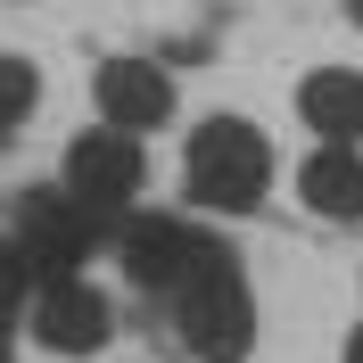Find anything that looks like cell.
<instances>
[{
	"instance_id": "cell-4",
	"label": "cell",
	"mask_w": 363,
	"mask_h": 363,
	"mask_svg": "<svg viewBox=\"0 0 363 363\" xmlns=\"http://www.w3.org/2000/svg\"><path fill=\"white\" fill-rule=\"evenodd\" d=\"M140 190V140L133 133H83L67 149V199L83 206V215H124Z\"/></svg>"
},
{
	"instance_id": "cell-10",
	"label": "cell",
	"mask_w": 363,
	"mask_h": 363,
	"mask_svg": "<svg viewBox=\"0 0 363 363\" xmlns=\"http://www.w3.org/2000/svg\"><path fill=\"white\" fill-rule=\"evenodd\" d=\"M33 108H42V74L25 58H0V133H17Z\"/></svg>"
},
{
	"instance_id": "cell-11",
	"label": "cell",
	"mask_w": 363,
	"mask_h": 363,
	"mask_svg": "<svg viewBox=\"0 0 363 363\" xmlns=\"http://www.w3.org/2000/svg\"><path fill=\"white\" fill-rule=\"evenodd\" d=\"M25 281H33V272H25V256H17V240H0V322L17 314V297H25Z\"/></svg>"
},
{
	"instance_id": "cell-9",
	"label": "cell",
	"mask_w": 363,
	"mask_h": 363,
	"mask_svg": "<svg viewBox=\"0 0 363 363\" xmlns=\"http://www.w3.org/2000/svg\"><path fill=\"white\" fill-rule=\"evenodd\" d=\"M297 116L322 140H363V74L355 67H322L297 83Z\"/></svg>"
},
{
	"instance_id": "cell-2",
	"label": "cell",
	"mask_w": 363,
	"mask_h": 363,
	"mask_svg": "<svg viewBox=\"0 0 363 363\" xmlns=\"http://www.w3.org/2000/svg\"><path fill=\"white\" fill-rule=\"evenodd\" d=\"M182 182H190V199L215 206V215H248L272 190V149H264V133H256L248 116H206L199 133H190Z\"/></svg>"
},
{
	"instance_id": "cell-3",
	"label": "cell",
	"mask_w": 363,
	"mask_h": 363,
	"mask_svg": "<svg viewBox=\"0 0 363 363\" xmlns=\"http://www.w3.org/2000/svg\"><path fill=\"white\" fill-rule=\"evenodd\" d=\"M17 256H25V272H42V281L74 272L91 256V215L67 190H25L17 199Z\"/></svg>"
},
{
	"instance_id": "cell-12",
	"label": "cell",
	"mask_w": 363,
	"mask_h": 363,
	"mask_svg": "<svg viewBox=\"0 0 363 363\" xmlns=\"http://www.w3.org/2000/svg\"><path fill=\"white\" fill-rule=\"evenodd\" d=\"M339 363H363V330H347V355Z\"/></svg>"
},
{
	"instance_id": "cell-5",
	"label": "cell",
	"mask_w": 363,
	"mask_h": 363,
	"mask_svg": "<svg viewBox=\"0 0 363 363\" xmlns=\"http://www.w3.org/2000/svg\"><path fill=\"white\" fill-rule=\"evenodd\" d=\"M108 297L91 289L83 272H58V281H42V306H33V339L50 347V355H99L108 347Z\"/></svg>"
},
{
	"instance_id": "cell-13",
	"label": "cell",
	"mask_w": 363,
	"mask_h": 363,
	"mask_svg": "<svg viewBox=\"0 0 363 363\" xmlns=\"http://www.w3.org/2000/svg\"><path fill=\"white\" fill-rule=\"evenodd\" d=\"M347 9H355V25H363V0H347Z\"/></svg>"
},
{
	"instance_id": "cell-8",
	"label": "cell",
	"mask_w": 363,
	"mask_h": 363,
	"mask_svg": "<svg viewBox=\"0 0 363 363\" xmlns=\"http://www.w3.org/2000/svg\"><path fill=\"white\" fill-rule=\"evenodd\" d=\"M297 199L322 223H363V149L355 140H322L306 157V174H297Z\"/></svg>"
},
{
	"instance_id": "cell-1",
	"label": "cell",
	"mask_w": 363,
	"mask_h": 363,
	"mask_svg": "<svg viewBox=\"0 0 363 363\" xmlns=\"http://www.w3.org/2000/svg\"><path fill=\"white\" fill-rule=\"evenodd\" d=\"M174 330H182V347L199 363H240L256 347V297L240 281V256L231 248L206 240L199 264L174 281Z\"/></svg>"
},
{
	"instance_id": "cell-7",
	"label": "cell",
	"mask_w": 363,
	"mask_h": 363,
	"mask_svg": "<svg viewBox=\"0 0 363 363\" xmlns=\"http://www.w3.org/2000/svg\"><path fill=\"white\" fill-rule=\"evenodd\" d=\"M199 248H206V240H199L190 223H174V215H149V223L124 231V272H133V289L174 297V281L199 264Z\"/></svg>"
},
{
	"instance_id": "cell-6",
	"label": "cell",
	"mask_w": 363,
	"mask_h": 363,
	"mask_svg": "<svg viewBox=\"0 0 363 363\" xmlns=\"http://www.w3.org/2000/svg\"><path fill=\"white\" fill-rule=\"evenodd\" d=\"M91 99H99V116H108L116 133H149V124L174 116V83L149 58H108V67L91 74Z\"/></svg>"
}]
</instances>
